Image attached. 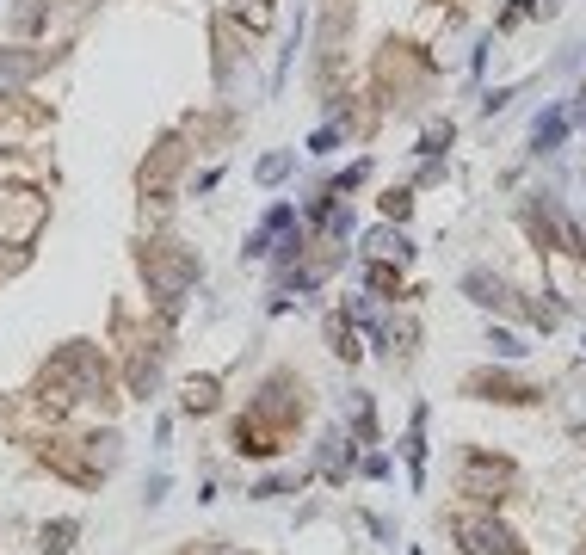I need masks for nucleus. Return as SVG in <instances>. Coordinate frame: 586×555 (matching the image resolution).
Returning a JSON list of instances; mask_svg holds the SVG:
<instances>
[{"instance_id":"nucleus-1","label":"nucleus","mask_w":586,"mask_h":555,"mask_svg":"<svg viewBox=\"0 0 586 555\" xmlns=\"http://www.w3.org/2000/svg\"><path fill=\"white\" fill-rule=\"evenodd\" d=\"M512 481H519V469H512L506 457H482V451H469L463 457V475H457V488L469 500H482V506H500L512 494Z\"/></svg>"},{"instance_id":"nucleus-2","label":"nucleus","mask_w":586,"mask_h":555,"mask_svg":"<svg viewBox=\"0 0 586 555\" xmlns=\"http://www.w3.org/2000/svg\"><path fill=\"white\" fill-rule=\"evenodd\" d=\"M451 531H457V543H463L469 555H525V543L512 537L500 518H488V512H457Z\"/></svg>"},{"instance_id":"nucleus-3","label":"nucleus","mask_w":586,"mask_h":555,"mask_svg":"<svg viewBox=\"0 0 586 555\" xmlns=\"http://www.w3.org/2000/svg\"><path fill=\"white\" fill-rule=\"evenodd\" d=\"M562 142H568V111H562V105H549L543 118L531 124V155H556Z\"/></svg>"},{"instance_id":"nucleus-4","label":"nucleus","mask_w":586,"mask_h":555,"mask_svg":"<svg viewBox=\"0 0 586 555\" xmlns=\"http://www.w3.org/2000/svg\"><path fill=\"white\" fill-rule=\"evenodd\" d=\"M463 290H469V303H482V309H506V303H512V290H506L500 278H488V272H469Z\"/></svg>"},{"instance_id":"nucleus-5","label":"nucleus","mask_w":586,"mask_h":555,"mask_svg":"<svg viewBox=\"0 0 586 555\" xmlns=\"http://www.w3.org/2000/svg\"><path fill=\"white\" fill-rule=\"evenodd\" d=\"M401 451H408V469H414V488L426 481V407H414V426L401 438Z\"/></svg>"},{"instance_id":"nucleus-6","label":"nucleus","mask_w":586,"mask_h":555,"mask_svg":"<svg viewBox=\"0 0 586 555\" xmlns=\"http://www.w3.org/2000/svg\"><path fill=\"white\" fill-rule=\"evenodd\" d=\"M364 253H371V259H414V247H408L401 229H371V235H364Z\"/></svg>"},{"instance_id":"nucleus-7","label":"nucleus","mask_w":586,"mask_h":555,"mask_svg":"<svg viewBox=\"0 0 586 555\" xmlns=\"http://www.w3.org/2000/svg\"><path fill=\"white\" fill-rule=\"evenodd\" d=\"M469 395H488V401H537V389L506 383V377H469Z\"/></svg>"},{"instance_id":"nucleus-8","label":"nucleus","mask_w":586,"mask_h":555,"mask_svg":"<svg viewBox=\"0 0 586 555\" xmlns=\"http://www.w3.org/2000/svg\"><path fill=\"white\" fill-rule=\"evenodd\" d=\"M75 518H56V525H44V555H68V543H75Z\"/></svg>"},{"instance_id":"nucleus-9","label":"nucleus","mask_w":586,"mask_h":555,"mask_svg":"<svg viewBox=\"0 0 586 555\" xmlns=\"http://www.w3.org/2000/svg\"><path fill=\"white\" fill-rule=\"evenodd\" d=\"M451 136H457L451 124H432V130L420 136V155H426V161H438V155H445V148H451Z\"/></svg>"},{"instance_id":"nucleus-10","label":"nucleus","mask_w":586,"mask_h":555,"mask_svg":"<svg viewBox=\"0 0 586 555\" xmlns=\"http://www.w3.org/2000/svg\"><path fill=\"white\" fill-rule=\"evenodd\" d=\"M488 346H494L500 358H525V346H519V333H506V327H488Z\"/></svg>"},{"instance_id":"nucleus-11","label":"nucleus","mask_w":586,"mask_h":555,"mask_svg":"<svg viewBox=\"0 0 586 555\" xmlns=\"http://www.w3.org/2000/svg\"><path fill=\"white\" fill-rule=\"evenodd\" d=\"M290 167H297L290 155H266V161H260V185H278V179H290Z\"/></svg>"},{"instance_id":"nucleus-12","label":"nucleus","mask_w":586,"mask_h":555,"mask_svg":"<svg viewBox=\"0 0 586 555\" xmlns=\"http://www.w3.org/2000/svg\"><path fill=\"white\" fill-rule=\"evenodd\" d=\"M408 210H414V192H389V198H383V216H389V222H408Z\"/></svg>"},{"instance_id":"nucleus-13","label":"nucleus","mask_w":586,"mask_h":555,"mask_svg":"<svg viewBox=\"0 0 586 555\" xmlns=\"http://www.w3.org/2000/svg\"><path fill=\"white\" fill-rule=\"evenodd\" d=\"M186 407H198V414H210V407H216V383H210V377H204V383H192Z\"/></svg>"},{"instance_id":"nucleus-14","label":"nucleus","mask_w":586,"mask_h":555,"mask_svg":"<svg viewBox=\"0 0 586 555\" xmlns=\"http://www.w3.org/2000/svg\"><path fill=\"white\" fill-rule=\"evenodd\" d=\"M327 340H334V352H340V358H358V346H352V327H346V321H334V327H327Z\"/></svg>"},{"instance_id":"nucleus-15","label":"nucleus","mask_w":586,"mask_h":555,"mask_svg":"<svg viewBox=\"0 0 586 555\" xmlns=\"http://www.w3.org/2000/svg\"><path fill=\"white\" fill-rule=\"evenodd\" d=\"M371 290H377V296H389V290H401V278H395V272L383 266V259H377V266H371Z\"/></svg>"},{"instance_id":"nucleus-16","label":"nucleus","mask_w":586,"mask_h":555,"mask_svg":"<svg viewBox=\"0 0 586 555\" xmlns=\"http://www.w3.org/2000/svg\"><path fill=\"white\" fill-rule=\"evenodd\" d=\"M506 105H512V87H494V93L482 99V111H488V118H494V111H506Z\"/></svg>"},{"instance_id":"nucleus-17","label":"nucleus","mask_w":586,"mask_h":555,"mask_svg":"<svg viewBox=\"0 0 586 555\" xmlns=\"http://www.w3.org/2000/svg\"><path fill=\"white\" fill-rule=\"evenodd\" d=\"M334 142H340V130H334V124H327V130H315V136H309V148H315V155H327V148H334Z\"/></svg>"},{"instance_id":"nucleus-18","label":"nucleus","mask_w":586,"mask_h":555,"mask_svg":"<svg viewBox=\"0 0 586 555\" xmlns=\"http://www.w3.org/2000/svg\"><path fill=\"white\" fill-rule=\"evenodd\" d=\"M519 13H531V19H549V13H556V0H525Z\"/></svg>"},{"instance_id":"nucleus-19","label":"nucleus","mask_w":586,"mask_h":555,"mask_svg":"<svg viewBox=\"0 0 586 555\" xmlns=\"http://www.w3.org/2000/svg\"><path fill=\"white\" fill-rule=\"evenodd\" d=\"M580 99H586V81H580Z\"/></svg>"}]
</instances>
